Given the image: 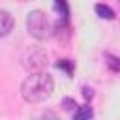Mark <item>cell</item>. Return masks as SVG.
Returning a JSON list of instances; mask_svg holds the SVG:
<instances>
[{
    "mask_svg": "<svg viewBox=\"0 0 120 120\" xmlns=\"http://www.w3.org/2000/svg\"><path fill=\"white\" fill-rule=\"evenodd\" d=\"M26 30H28V34L34 39L45 41V39H49V38L54 36V22L51 21V17L45 11L34 9L26 17Z\"/></svg>",
    "mask_w": 120,
    "mask_h": 120,
    "instance_id": "obj_2",
    "label": "cell"
},
{
    "mask_svg": "<svg viewBox=\"0 0 120 120\" xmlns=\"http://www.w3.org/2000/svg\"><path fill=\"white\" fill-rule=\"evenodd\" d=\"M75 105H77V103H75L73 98H64V99H62V107H64L66 111H75V109H77Z\"/></svg>",
    "mask_w": 120,
    "mask_h": 120,
    "instance_id": "obj_10",
    "label": "cell"
},
{
    "mask_svg": "<svg viewBox=\"0 0 120 120\" xmlns=\"http://www.w3.org/2000/svg\"><path fill=\"white\" fill-rule=\"evenodd\" d=\"M52 90H54V81L45 69L30 73L21 82V96L26 103H41L51 98Z\"/></svg>",
    "mask_w": 120,
    "mask_h": 120,
    "instance_id": "obj_1",
    "label": "cell"
},
{
    "mask_svg": "<svg viewBox=\"0 0 120 120\" xmlns=\"http://www.w3.org/2000/svg\"><path fill=\"white\" fill-rule=\"evenodd\" d=\"M56 68H58V69H64L66 75L71 77V75H73V69H75V64H73V60H69V58H60V60L56 62Z\"/></svg>",
    "mask_w": 120,
    "mask_h": 120,
    "instance_id": "obj_8",
    "label": "cell"
},
{
    "mask_svg": "<svg viewBox=\"0 0 120 120\" xmlns=\"http://www.w3.org/2000/svg\"><path fill=\"white\" fill-rule=\"evenodd\" d=\"M21 2H26V0H21Z\"/></svg>",
    "mask_w": 120,
    "mask_h": 120,
    "instance_id": "obj_12",
    "label": "cell"
},
{
    "mask_svg": "<svg viewBox=\"0 0 120 120\" xmlns=\"http://www.w3.org/2000/svg\"><path fill=\"white\" fill-rule=\"evenodd\" d=\"M49 60H47V51L43 47H30L22 52L21 56V66L28 71V73H34V71H43L47 68Z\"/></svg>",
    "mask_w": 120,
    "mask_h": 120,
    "instance_id": "obj_3",
    "label": "cell"
},
{
    "mask_svg": "<svg viewBox=\"0 0 120 120\" xmlns=\"http://www.w3.org/2000/svg\"><path fill=\"white\" fill-rule=\"evenodd\" d=\"M94 116V111H92V107L86 103V105H81V107H77L75 111H73V118H77V120H82V118H92Z\"/></svg>",
    "mask_w": 120,
    "mask_h": 120,
    "instance_id": "obj_7",
    "label": "cell"
},
{
    "mask_svg": "<svg viewBox=\"0 0 120 120\" xmlns=\"http://www.w3.org/2000/svg\"><path fill=\"white\" fill-rule=\"evenodd\" d=\"M54 9H56V15H58L56 22L68 24L69 22V6H68V2L66 0H54Z\"/></svg>",
    "mask_w": 120,
    "mask_h": 120,
    "instance_id": "obj_5",
    "label": "cell"
},
{
    "mask_svg": "<svg viewBox=\"0 0 120 120\" xmlns=\"http://www.w3.org/2000/svg\"><path fill=\"white\" fill-rule=\"evenodd\" d=\"M94 9H96V13H98L99 19H105V21H112V19H114V11H112V8H109L107 4H96Z\"/></svg>",
    "mask_w": 120,
    "mask_h": 120,
    "instance_id": "obj_6",
    "label": "cell"
},
{
    "mask_svg": "<svg viewBox=\"0 0 120 120\" xmlns=\"http://www.w3.org/2000/svg\"><path fill=\"white\" fill-rule=\"evenodd\" d=\"M105 62L111 71H120V56H114L111 52H105Z\"/></svg>",
    "mask_w": 120,
    "mask_h": 120,
    "instance_id": "obj_9",
    "label": "cell"
},
{
    "mask_svg": "<svg viewBox=\"0 0 120 120\" xmlns=\"http://www.w3.org/2000/svg\"><path fill=\"white\" fill-rule=\"evenodd\" d=\"M82 96H84V101H86V103H90V101H92V98H94V90H92L90 86H82Z\"/></svg>",
    "mask_w": 120,
    "mask_h": 120,
    "instance_id": "obj_11",
    "label": "cell"
},
{
    "mask_svg": "<svg viewBox=\"0 0 120 120\" xmlns=\"http://www.w3.org/2000/svg\"><path fill=\"white\" fill-rule=\"evenodd\" d=\"M15 26V19L8 9H0V38H6L11 34Z\"/></svg>",
    "mask_w": 120,
    "mask_h": 120,
    "instance_id": "obj_4",
    "label": "cell"
}]
</instances>
